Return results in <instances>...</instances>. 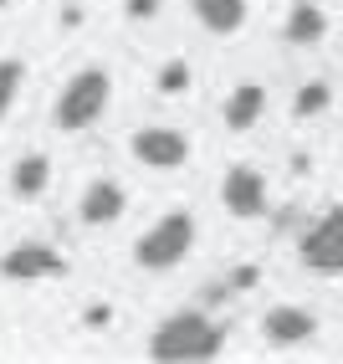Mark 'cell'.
<instances>
[{"mask_svg": "<svg viewBox=\"0 0 343 364\" xmlns=\"http://www.w3.org/2000/svg\"><path fill=\"white\" fill-rule=\"evenodd\" d=\"M226 354V328L205 313H169V318L149 333V359H164V364H205V359H220Z\"/></svg>", "mask_w": 343, "mask_h": 364, "instance_id": "obj_1", "label": "cell"}, {"mask_svg": "<svg viewBox=\"0 0 343 364\" xmlns=\"http://www.w3.org/2000/svg\"><path fill=\"white\" fill-rule=\"evenodd\" d=\"M108 103H113V77L103 67H82V72H72L67 87L57 92L52 118H57V129L77 134V129H92L97 118L108 113Z\"/></svg>", "mask_w": 343, "mask_h": 364, "instance_id": "obj_2", "label": "cell"}, {"mask_svg": "<svg viewBox=\"0 0 343 364\" xmlns=\"http://www.w3.org/2000/svg\"><path fill=\"white\" fill-rule=\"evenodd\" d=\"M195 247V215L190 210H169L159 221L134 241V262L149 267V272H169V267H180Z\"/></svg>", "mask_w": 343, "mask_h": 364, "instance_id": "obj_3", "label": "cell"}, {"mask_svg": "<svg viewBox=\"0 0 343 364\" xmlns=\"http://www.w3.org/2000/svg\"><path fill=\"white\" fill-rule=\"evenodd\" d=\"M298 257H303L307 272H323V277H338L343 272V205L328 210L323 221H312L298 236Z\"/></svg>", "mask_w": 343, "mask_h": 364, "instance_id": "obj_4", "label": "cell"}, {"mask_svg": "<svg viewBox=\"0 0 343 364\" xmlns=\"http://www.w3.org/2000/svg\"><path fill=\"white\" fill-rule=\"evenodd\" d=\"M0 277L11 282H57L67 277V257L46 241H21V247H6L0 257Z\"/></svg>", "mask_w": 343, "mask_h": 364, "instance_id": "obj_5", "label": "cell"}, {"mask_svg": "<svg viewBox=\"0 0 343 364\" xmlns=\"http://www.w3.org/2000/svg\"><path fill=\"white\" fill-rule=\"evenodd\" d=\"M220 205H226L236 221H256L266 215V175L251 164H231L226 180H220Z\"/></svg>", "mask_w": 343, "mask_h": 364, "instance_id": "obj_6", "label": "cell"}, {"mask_svg": "<svg viewBox=\"0 0 343 364\" xmlns=\"http://www.w3.org/2000/svg\"><path fill=\"white\" fill-rule=\"evenodd\" d=\"M129 149H134L138 164H149V169H180V164L190 159V139H185L180 129L149 124V129H138V134L129 139Z\"/></svg>", "mask_w": 343, "mask_h": 364, "instance_id": "obj_7", "label": "cell"}, {"mask_svg": "<svg viewBox=\"0 0 343 364\" xmlns=\"http://www.w3.org/2000/svg\"><path fill=\"white\" fill-rule=\"evenodd\" d=\"M124 205H129V190L118 185V180H92V185L82 190L77 215H82L87 226H113L118 215H124Z\"/></svg>", "mask_w": 343, "mask_h": 364, "instance_id": "obj_8", "label": "cell"}, {"mask_svg": "<svg viewBox=\"0 0 343 364\" xmlns=\"http://www.w3.org/2000/svg\"><path fill=\"white\" fill-rule=\"evenodd\" d=\"M261 113H266V87H261V82H236V87H231V98H226V108H220V118H226V129H231V134L256 129V124H261Z\"/></svg>", "mask_w": 343, "mask_h": 364, "instance_id": "obj_9", "label": "cell"}, {"mask_svg": "<svg viewBox=\"0 0 343 364\" xmlns=\"http://www.w3.org/2000/svg\"><path fill=\"white\" fill-rule=\"evenodd\" d=\"M261 333H266V344H303V338L317 333V318H312L307 308L282 303V308H272V313L261 318Z\"/></svg>", "mask_w": 343, "mask_h": 364, "instance_id": "obj_10", "label": "cell"}, {"mask_svg": "<svg viewBox=\"0 0 343 364\" xmlns=\"http://www.w3.org/2000/svg\"><path fill=\"white\" fill-rule=\"evenodd\" d=\"M190 11L215 36H236L241 26H246V0H190Z\"/></svg>", "mask_w": 343, "mask_h": 364, "instance_id": "obj_11", "label": "cell"}, {"mask_svg": "<svg viewBox=\"0 0 343 364\" xmlns=\"http://www.w3.org/2000/svg\"><path fill=\"white\" fill-rule=\"evenodd\" d=\"M46 185H52V159H46V154L16 159V169H11V190H16V200H41V196H46Z\"/></svg>", "mask_w": 343, "mask_h": 364, "instance_id": "obj_12", "label": "cell"}, {"mask_svg": "<svg viewBox=\"0 0 343 364\" xmlns=\"http://www.w3.org/2000/svg\"><path fill=\"white\" fill-rule=\"evenodd\" d=\"M323 36H328V16L317 11V0H298V6L287 11V41L312 46V41H323Z\"/></svg>", "mask_w": 343, "mask_h": 364, "instance_id": "obj_13", "label": "cell"}, {"mask_svg": "<svg viewBox=\"0 0 343 364\" xmlns=\"http://www.w3.org/2000/svg\"><path fill=\"white\" fill-rule=\"evenodd\" d=\"M328 103H333V87H328V82H303L298 98H292V118H298V124H307V118H317Z\"/></svg>", "mask_w": 343, "mask_h": 364, "instance_id": "obj_14", "label": "cell"}, {"mask_svg": "<svg viewBox=\"0 0 343 364\" xmlns=\"http://www.w3.org/2000/svg\"><path fill=\"white\" fill-rule=\"evenodd\" d=\"M21 82H26V62L16 57H0V118H6L21 98Z\"/></svg>", "mask_w": 343, "mask_h": 364, "instance_id": "obj_15", "label": "cell"}, {"mask_svg": "<svg viewBox=\"0 0 343 364\" xmlns=\"http://www.w3.org/2000/svg\"><path fill=\"white\" fill-rule=\"evenodd\" d=\"M154 87L164 92V98H180V92L190 87V62H185V57L164 62V67H159V77H154Z\"/></svg>", "mask_w": 343, "mask_h": 364, "instance_id": "obj_16", "label": "cell"}, {"mask_svg": "<svg viewBox=\"0 0 343 364\" xmlns=\"http://www.w3.org/2000/svg\"><path fill=\"white\" fill-rule=\"evenodd\" d=\"M256 277H261V267H236V272L226 277V287H215V298H220V293H231V287H236V293H246Z\"/></svg>", "mask_w": 343, "mask_h": 364, "instance_id": "obj_17", "label": "cell"}, {"mask_svg": "<svg viewBox=\"0 0 343 364\" xmlns=\"http://www.w3.org/2000/svg\"><path fill=\"white\" fill-rule=\"evenodd\" d=\"M124 11H129L134 21H154V16H159V0H124Z\"/></svg>", "mask_w": 343, "mask_h": 364, "instance_id": "obj_18", "label": "cell"}, {"mask_svg": "<svg viewBox=\"0 0 343 364\" xmlns=\"http://www.w3.org/2000/svg\"><path fill=\"white\" fill-rule=\"evenodd\" d=\"M108 318H113V308H108V303H92V308L82 313V323H87V328H103Z\"/></svg>", "mask_w": 343, "mask_h": 364, "instance_id": "obj_19", "label": "cell"}, {"mask_svg": "<svg viewBox=\"0 0 343 364\" xmlns=\"http://www.w3.org/2000/svg\"><path fill=\"white\" fill-rule=\"evenodd\" d=\"M62 26H82V11L77 6H62Z\"/></svg>", "mask_w": 343, "mask_h": 364, "instance_id": "obj_20", "label": "cell"}, {"mask_svg": "<svg viewBox=\"0 0 343 364\" xmlns=\"http://www.w3.org/2000/svg\"><path fill=\"white\" fill-rule=\"evenodd\" d=\"M6 6H11V0H0V11H6Z\"/></svg>", "mask_w": 343, "mask_h": 364, "instance_id": "obj_21", "label": "cell"}]
</instances>
